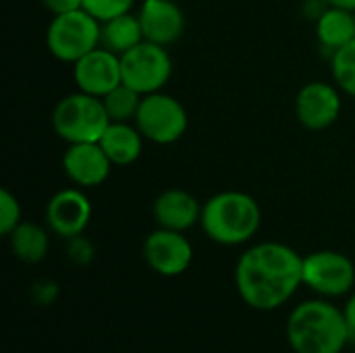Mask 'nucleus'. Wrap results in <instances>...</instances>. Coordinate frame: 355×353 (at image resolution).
<instances>
[{
  "mask_svg": "<svg viewBox=\"0 0 355 353\" xmlns=\"http://www.w3.org/2000/svg\"><path fill=\"white\" fill-rule=\"evenodd\" d=\"M235 285L250 308L277 310L304 285V256L279 241L256 243L239 256Z\"/></svg>",
  "mask_w": 355,
  "mask_h": 353,
  "instance_id": "f257e3e1",
  "label": "nucleus"
},
{
  "mask_svg": "<svg viewBox=\"0 0 355 353\" xmlns=\"http://www.w3.org/2000/svg\"><path fill=\"white\" fill-rule=\"evenodd\" d=\"M287 341L295 353H341L352 341V331L335 304L306 300L287 318Z\"/></svg>",
  "mask_w": 355,
  "mask_h": 353,
  "instance_id": "f03ea898",
  "label": "nucleus"
},
{
  "mask_svg": "<svg viewBox=\"0 0 355 353\" xmlns=\"http://www.w3.org/2000/svg\"><path fill=\"white\" fill-rule=\"evenodd\" d=\"M260 204L245 191H220L202 204L200 225L218 246H243L260 229Z\"/></svg>",
  "mask_w": 355,
  "mask_h": 353,
  "instance_id": "7ed1b4c3",
  "label": "nucleus"
},
{
  "mask_svg": "<svg viewBox=\"0 0 355 353\" xmlns=\"http://www.w3.org/2000/svg\"><path fill=\"white\" fill-rule=\"evenodd\" d=\"M110 119L102 98L85 92H75L60 98L52 110V129L67 144L100 141Z\"/></svg>",
  "mask_w": 355,
  "mask_h": 353,
  "instance_id": "20e7f679",
  "label": "nucleus"
},
{
  "mask_svg": "<svg viewBox=\"0 0 355 353\" xmlns=\"http://www.w3.org/2000/svg\"><path fill=\"white\" fill-rule=\"evenodd\" d=\"M100 37L102 23L85 8H79L52 17L46 31V46L56 60L75 64L100 46Z\"/></svg>",
  "mask_w": 355,
  "mask_h": 353,
  "instance_id": "39448f33",
  "label": "nucleus"
},
{
  "mask_svg": "<svg viewBox=\"0 0 355 353\" xmlns=\"http://www.w3.org/2000/svg\"><path fill=\"white\" fill-rule=\"evenodd\" d=\"M141 135L158 146H168L179 141L189 125L185 106L164 92L146 94L141 98L137 117L133 121Z\"/></svg>",
  "mask_w": 355,
  "mask_h": 353,
  "instance_id": "423d86ee",
  "label": "nucleus"
},
{
  "mask_svg": "<svg viewBox=\"0 0 355 353\" xmlns=\"http://www.w3.org/2000/svg\"><path fill=\"white\" fill-rule=\"evenodd\" d=\"M173 75V60L164 46L154 42H139L125 54H121L123 83L141 96L162 92Z\"/></svg>",
  "mask_w": 355,
  "mask_h": 353,
  "instance_id": "0eeeda50",
  "label": "nucleus"
},
{
  "mask_svg": "<svg viewBox=\"0 0 355 353\" xmlns=\"http://www.w3.org/2000/svg\"><path fill=\"white\" fill-rule=\"evenodd\" d=\"M304 285L322 298H343L355 285L354 262L333 250L304 256Z\"/></svg>",
  "mask_w": 355,
  "mask_h": 353,
  "instance_id": "6e6552de",
  "label": "nucleus"
},
{
  "mask_svg": "<svg viewBox=\"0 0 355 353\" xmlns=\"http://www.w3.org/2000/svg\"><path fill=\"white\" fill-rule=\"evenodd\" d=\"M144 258L156 275L179 277L191 266L193 248L181 231L158 227L144 241Z\"/></svg>",
  "mask_w": 355,
  "mask_h": 353,
  "instance_id": "1a4fd4ad",
  "label": "nucleus"
},
{
  "mask_svg": "<svg viewBox=\"0 0 355 353\" xmlns=\"http://www.w3.org/2000/svg\"><path fill=\"white\" fill-rule=\"evenodd\" d=\"M92 221V204L81 187H67L56 191L46 206V225L62 239L83 235Z\"/></svg>",
  "mask_w": 355,
  "mask_h": 353,
  "instance_id": "9d476101",
  "label": "nucleus"
},
{
  "mask_svg": "<svg viewBox=\"0 0 355 353\" xmlns=\"http://www.w3.org/2000/svg\"><path fill=\"white\" fill-rule=\"evenodd\" d=\"M73 81L79 92L104 98L108 92L123 83L121 56L98 46L73 64Z\"/></svg>",
  "mask_w": 355,
  "mask_h": 353,
  "instance_id": "9b49d317",
  "label": "nucleus"
},
{
  "mask_svg": "<svg viewBox=\"0 0 355 353\" xmlns=\"http://www.w3.org/2000/svg\"><path fill=\"white\" fill-rule=\"evenodd\" d=\"M341 114L339 89L327 81L306 83L295 98V117L310 131L329 129Z\"/></svg>",
  "mask_w": 355,
  "mask_h": 353,
  "instance_id": "f8f14e48",
  "label": "nucleus"
},
{
  "mask_svg": "<svg viewBox=\"0 0 355 353\" xmlns=\"http://www.w3.org/2000/svg\"><path fill=\"white\" fill-rule=\"evenodd\" d=\"M112 162L102 150L98 141L94 144H69L64 156H62V171L67 179L81 189L98 187L102 185L110 171Z\"/></svg>",
  "mask_w": 355,
  "mask_h": 353,
  "instance_id": "ddd939ff",
  "label": "nucleus"
},
{
  "mask_svg": "<svg viewBox=\"0 0 355 353\" xmlns=\"http://www.w3.org/2000/svg\"><path fill=\"white\" fill-rule=\"evenodd\" d=\"M144 40L168 48L185 31L183 8L175 0H144L137 10Z\"/></svg>",
  "mask_w": 355,
  "mask_h": 353,
  "instance_id": "4468645a",
  "label": "nucleus"
},
{
  "mask_svg": "<svg viewBox=\"0 0 355 353\" xmlns=\"http://www.w3.org/2000/svg\"><path fill=\"white\" fill-rule=\"evenodd\" d=\"M152 214L158 227L185 233L200 223L202 206L189 191L166 189L154 200Z\"/></svg>",
  "mask_w": 355,
  "mask_h": 353,
  "instance_id": "2eb2a0df",
  "label": "nucleus"
},
{
  "mask_svg": "<svg viewBox=\"0 0 355 353\" xmlns=\"http://www.w3.org/2000/svg\"><path fill=\"white\" fill-rule=\"evenodd\" d=\"M144 135L133 123H110L100 137V146L114 166H129L137 162L144 152Z\"/></svg>",
  "mask_w": 355,
  "mask_h": 353,
  "instance_id": "dca6fc26",
  "label": "nucleus"
},
{
  "mask_svg": "<svg viewBox=\"0 0 355 353\" xmlns=\"http://www.w3.org/2000/svg\"><path fill=\"white\" fill-rule=\"evenodd\" d=\"M316 37L327 50L337 52L339 48L355 40V12L337 6H327L316 17Z\"/></svg>",
  "mask_w": 355,
  "mask_h": 353,
  "instance_id": "f3484780",
  "label": "nucleus"
},
{
  "mask_svg": "<svg viewBox=\"0 0 355 353\" xmlns=\"http://www.w3.org/2000/svg\"><path fill=\"white\" fill-rule=\"evenodd\" d=\"M10 252L25 264H37L46 258L50 248V237L37 223L21 221L19 227L8 235Z\"/></svg>",
  "mask_w": 355,
  "mask_h": 353,
  "instance_id": "a211bd4d",
  "label": "nucleus"
},
{
  "mask_svg": "<svg viewBox=\"0 0 355 353\" xmlns=\"http://www.w3.org/2000/svg\"><path fill=\"white\" fill-rule=\"evenodd\" d=\"M139 42H144V31L137 15L125 12L102 23V37H100L102 48L121 56L133 46H137Z\"/></svg>",
  "mask_w": 355,
  "mask_h": 353,
  "instance_id": "6ab92c4d",
  "label": "nucleus"
},
{
  "mask_svg": "<svg viewBox=\"0 0 355 353\" xmlns=\"http://www.w3.org/2000/svg\"><path fill=\"white\" fill-rule=\"evenodd\" d=\"M141 94L131 89L129 85L121 83L116 85L112 92H108L102 102L106 108V114L110 119V123H133L141 104Z\"/></svg>",
  "mask_w": 355,
  "mask_h": 353,
  "instance_id": "aec40b11",
  "label": "nucleus"
},
{
  "mask_svg": "<svg viewBox=\"0 0 355 353\" xmlns=\"http://www.w3.org/2000/svg\"><path fill=\"white\" fill-rule=\"evenodd\" d=\"M333 79L341 92L355 98V40L333 52L331 58Z\"/></svg>",
  "mask_w": 355,
  "mask_h": 353,
  "instance_id": "412c9836",
  "label": "nucleus"
},
{
  "mask_svg": "<svg viewBox=\"0 0 355 353\" xmlns=\"http://www.w3.org/2000/svg\"><path fill=\"white\" fill-rule=\"evenodd\" d=\"M135 0H83V8L94 15L100 23L114 19L119 15L131 12Z\"/></svg>",
  "mask_w": 355,
  "mask_h": 353,
  "instance_id": "4be33fe9",
  "label": "nucleus"
},
{
  "mask_svg": "<svg viewBox=\"0 0 355 353\" xmlns=\"http://www.w3.org/2000/svg\"><path fill=\"white\" fill-rule=\"evenodd\" d=\"M21 204L8 189H0V233L8 237L21 223Z\"/></svg>",
  "mask_w": 355,
  "mask_h": 353,
  "instance_id": "5701e85b",
  "label": "nucleus"
},
{
  "mask_svg": "<svg viewBox=\"0 0 355 353\" xmlns=\"http://www.w3.org/2000/svg\"><path fill=\"white\" fill-rule=\"evenodd\" d=\"M69 256L77 262V264H87L94 256V248L89 246L87 239H83L81 235L79 237H73L69 239Z\"/></svg>",
  "mask_w": 355,
  "mask_h": 353,
  "instance_id": "b1692460",
  "label": "nucleus"
},
{
  "mask_svg": "<svg viewBox=\"0 0 355 353\" xmlns=\"http://www.w3.org/2000/svg\"><path fill=\"white\" fill-rule=\"evenodd\" d=\"M42 4L48 12H52V17L83 8V0H42Z\"/></svg>",
  "mask_w": 355,
  "mask_h": 353,
  "instance_id": "393cba45",
  "label": "nucleus"
},
{
  "mask_svg": "<svg viewBox=\"0 0 355 353\" xmlns=\"http://www.w3.org/2000/svg\"><path fill=\"white\" fill-rule=\"evenodd\" d=\"M343 314H345V320L349 325V331H352V339L355 337V291L349 295L345 308H343Z\"/></svg>",
  "mask_w": 355,
  "mask_h": 353,
  "instance_id": "a878e982",
  "label": "nucleus"
},
{
  "mask_svg": "<svg viewBox=\"0 0 355 353\" xmlns=\"http://www.w3.org/2000/svg\"><path fill=\"white\" fill-rule=\"evenodd\" d=\"M33 293H35V300L48 304V302H52L56 298V287H54V283H44V289L40 291V287H35Z\"/></svg>",
  "mask_w": 355,
  "mask_h": 353,
  "instance_id": "bb28decb",
  "label": "nucleus"
},
{
  "mask_svg": "<svg viewBox=\"0 0 355 353\" xmlns=\"http://www.w3.org/2000/svg\"><path fill=\"white\" fill-rule=\"evenodd\" d=\"M329 6H337V8H345L355 12V0H324Z\"/></svg>",
  "mask_w": 355,
  "mask_h": 353,
  "instance_id": "cd10ccee",
  "label": "nucleus"
}]
</instances>
